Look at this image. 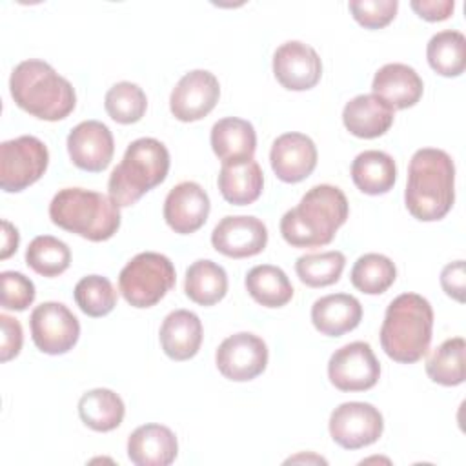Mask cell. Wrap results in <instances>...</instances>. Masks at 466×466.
<instances>
[{"label":"cell","instance_id":"obj_1","mask_svg":"<svg viewBox=\"0 0 466 466\" xmlns=\"http://www.w3.org/2000/svg\"><path fill=\"white\" fill-rule=\"evenodd\" d=\"M455 200V166L451 157L437 147L417 149L410 160L404 202L422 222L441 220Z\"/></svg>","mask_w":466,"mask_h":466},{"label":"cell","instance_id":"obj_2","mask_svg":"<svg viewBox=\"0 0 466 466\" xmlns=\"http://www.w3.org/2000/svg\"><path fill=\"white\" fill-rule=\"evenodd\" d=\"M348 198L329 184L313 186L280 218V233L293 248H317L333 240L337 229L348 218Z\"/></svg>","mask_w":466,"mask_h":466},{"label":"cell","instance_id":"obj_3","mask_svg":"<svg viewBox=\"0 0 466 466\" xmlns=\"http://www.w3.org/2000/svg\"><path fill=\"white\" fill-rule=\"evenodd\" d=\"M9 91L18 107L29 115L56 122L66 118L76 104L71 82L44 60L20 62L9 78Z\"/></svg>","mask_w":466,"mask_h":466},{"label":"cell","instance_id":"obj_4","mask_svg":"<svg viewBox=\"0 0 466 466\" xmlns=\"http://www.w3.org/2000/svg\"><path fill=\"white\" fill-rule=\"evenodd\" d=\"M431 331V304L417 293H402L386 309L380 326V346L395 362L413 364L428 353Z\"/></svg>","mask_w":466,"mask_h":466},{"label":"cell","instance_id":"obj_5","mask_svg":"<svg viewBox=\"0 0 466 466\" xmlns=\"http://www.w3.org/2000/svg\"><path fill=\"white\" fill-rule=\"evenodd\" d=\"M49 218L66 231L102 242L118 231L120 206L109 195L98 191L64 187L49 204Z\"/></svg>","mask_w":466,"mask_h":466},{"label":"cell","instance_id":"obj_6","mask_svg":"<svg viewBox=\"0 0 466 466\" xmlns=\"http://www.w3.org/2000/svg\"><path fill=\"white\" fill-rule=\"evenodd\" d=\"M169 171L167 147L151 137L133 140L107 180L109 197L120 206H133L140 197L162 184Z\"/></svg>","mask_w":466,"mask_h":466},{"label":"cell","instance_id":"obj_7","mask_svg":"<svg viewBox=\"0 0 466 466\" xmlns=\"http://www.w3.org/2000/svg\"><path fill=\"white\" fill-rule=\"evenodd\" d=\"M173 262L155 251L135 255L118 275V289L133 308H151L175 286Z\"/></svg>","mask_w":466,"mask_h":466},{"label":"cell","instance_id":"obj_8","mask_svg":"<svg viewBox=\"0 0 466 466\" xmlns=\"http://www.w3.org/2000/svg\"><path fill=\"white\" fill-rule=\"evenodd\" d=\"M49 151L46 144L22 135L0 144V186L7 193H18L35 184L47 169Z\"/></svg>","mask_w":466,"mask_h":466},{"label":"cell","instance_id":"obj_9","mask_svg":"<svg viewBox=\"0 0 466 466\" xmlns=\"http://www.w3.org/2000/svg\"><path fill=\"white\" fill-rule=\"evenodd\" d=\"M382 413L370 402H342L329 415V435L344 450H359L379 441Z\"/></svg>","mask_w":466,"mask_h":466},{"label":"cell","instance_id":"obj_10","mask_svg":"<svg viewBox=\"0 0 466 466\" xmlns=\"http://www.w3.org/2000/svg\"><path fill=\"white\" fill-rule=\"evenodd\" d=\"M35 346L47 355H62L73 350L80 335L78 319L62 302H42L29 317Z\"/></svg>","mask_w":466,"mask_h":466},{"label":"cell","instance_id":"obj_11","mask_svg":"<svg viewBox=\"0 0 466 466\" xmlns=\"http://www.w3.org/2000/svg\"><path fill=\"white\" fill-rule=\"evenodd\" d=\"M328 377L340 391H364L377 384L380 364L368 342L355 340L329 357Z\"/></svg>","mask_w":466,"mask_h":466},{"label":"cell","instance_id":"obj_12","mask_svg":"<svg viewBox=\"0 0 466 466\" xmlns=\"http://www.w3.org/2000/svg\"><path fill=\"white\" fill-rule=\"evenodd\" d=\"M218 371L235 382H246L258 377L268 364L266 342L248 331L224 339L215 353Z\"/></svg>","mask_w":466,"mask_h":466},{"label":"cell","instance_id":"obj_13","mask_svg":"<svg viewBox=\"0 0 466 466\" xmlns=\"http://www.w3.org/2000/svg\"><path fill=\"white\" fill-rule=\"evenodd\" d=\"M218 96L220 86L217 76L206 69H193L173 87L169 109L180 122H195L213 111Z\"/></svg>","mask_w":466,"mask_h":466},{"label":"cell","instance_id":"obj_14","mask_svg":"<svg viewBox=\"0 0 466 466\" xmlns=\"http://www.w3.org/2000/svg\"><path fill=\"white\" fill-rule=\"evenodd\" d=\"M273 73L279 84L289 91H306L319 84L322 62L317 51L299 40L284 42L273 55Z\"/></svg>","mask_w":466,"mask_h":466},{"label":"cell","instance_id":"obj_15","mask_svg":"<svg viewBox=\"0 0 466 466\" xmlns=\"http://www.w3.org/2000/svg\"><path fill=\"white\" fill-rule=\"evenodd\" d=\"M213 248L231 258L258 255L268 244L264 222L251 215H228L211 233Z\"/></svg>","mask_w":466,"mask_h":466},{"label":"cell","instance_id":"obj_16","mask_svg":"<svg viewBox=\"0 0 466 466\" xmlns=\"http://www.w3.org/2000/svg\"><path fill=\"white\" fill-rule=\"evenodd\" d=\"M67 153L71 162L91 173L104 171L115 153L109 127L98 120H84L67 135Z\"/></svg>","mask_w":466,"mask_h":466},{"label":"cell","instance_id":"obj_17","mask_svg":"<svg viewBox=\"0 0 466 466\" xmlns=\"http://www.w3.org/2000/svg\"><path fill=\"white\" fill-rule=\"evenodd\" d=\"M209 208V197L204 187L193 180H184L167 193L164 218L175 233L189 235L206 224Z\"/></svg>","mask_w":466,"mask_h":466},{"label":"cell","instance_id":"obj_18","mask_svg":"<svg viewBox=\"0 0 466 466\" xmlns=\"http://www.w3.org/2000/svg\"><path fill=\"white\" fill-rule=\"evenodd\" d=\"M271 169L288 184L308 178L317 166V146L304 133H284L275 138L269 151Z\"/></svg>","mask_w":466,"mask_h":466},{"label":"cell","instance_id":"obj_19","mask_svg":"<svg viewBox=\"0 0 466 466\" xmlns=\"http://www.w3.org/2000/svg\"><path fill=\"white\" fill-rule=\"evenodd\" d=\"M373 95L382 98L393 111L415 106L422 96V78L419 73L406 64H386L382 66L371 82Z\"/></svg>","mask_w":466,"mask_h":466},{"label":"cell","instance_id":"obj_20","mask_svg":"<svg viewBox=\"0 0 466 466\" xmlns=\"http://www.w3.org/2000/svg\"><path fill=\"white\" fill-rule=\"evenodd\" d=\"M175 433L162 424L138 426L127 439V457L137 466H167L177 459Z\"/></svg>","mask_w":466,"mask_h":466},{"label":"cell","instance_id":"obj_21","mask_svg":"<svg viewBox=\"0 0 466 466\" xmlns=\"http://www.w3.org/2000/svg\"><path fill=\"white\" fill-rule=\"evenodd\" d=\"M362 306L350 293L320 297L311 306V322L317 331L328 337H340L360 324Z\"/></svg>","mask_w":466,"mask_h":466},{"label":"cell","instance_id":"obj_22","mask_svg":"<svg viewBox=\"0 0 466 466\" xmlns=\"http://www.w3.org/2000/svg\"><path fill=\"white\" fill-rule=\"evenodd\" d=\"M393 109L377 95H357L342 109L346 129L359 138H377L393 124Z\"/></svg>","mask_w":466,"mask_h":466},{"label":"cell","instance_id":"obj_23","mask_svg":"<svg viewBox=\"0 0 466 466\" xmlns=\"http://www.w3.org/2000/svg\"><path fill=\"white\" fill-rule=\"evenodd\" d=\"M202 344V322L189 309L171 311L160 326V346L173 360L193 359Z\"/></svg>","mask_w":466,"mask_h":466},{"label":"cell","instance_id":"obj_24","mask_svg":"<svg viewBox=\"0 0 466 466\" xmlns=\"http://www.w3.org/2000/svg\"><path fill=\"white\" fill-rule=\"evenodd\" d=\"M264 186V175L257 160H237L222 162L218 173V189L229 204L248 206L255 202Z\"/></svg>","mask_w":466,"mask_h":466},{"label":"cell","instance_id":"obj_25","mask_svg":"<svg viewBox=\"0 0 466 466\" xmlns=\"http://www.w3.org/2000/svg\"><path fill=\"white\" fill-rule=\"evenodd\" d=\"M211 147L222 162L253 158L257 147L255 127L244 118H220L211 127Z\"/></svg>","mask_w":466,"mask_h":466},{"label":"cell","instance_id":"obj_26","mask_svg":"<svg viewBox=\"0 0 466 466\" xmlns=\"http://www.w3.org/2000/svg\"><path fill=\"white\" fill-rule=\"evenodd\" d=\"M353 184L366 195H384L397 180L395 160L379 149H368L351 162Z\"/></svg>","mask_w":466,"mask_h":466},{"label":"cell","instance_id":"obj_27","mask_svg":"<svg viewBox=\"0 0 466 466\" xmlns=\"http://www.w3.org/2000/svg\"><path fill=\"white\" fill-rule=\"evenodd\" d=\"M126 413L124 400L107 388L86 391L78 400V415L82 422L95 431H111L122 424Z\"/></svg>","mask_w":466,"mask_h":466},{"label":"cell","instance_id":"obj_28","mask_svg":"<svg viewBox=\"0 0 466 466\" xmlns=\"http://www.w3.org/2000/svg\"><path fill=\"white\" fill-rule=\"evenodd\" d=\"M184 291L193 302L200 306H213L228 293V275L224 268L213 260H195L186 269Z\"/></svg>","mask_w":466,"mask_h":466},{"label":"cell","instance_id":"obj_29","mask_svg":"<svg viewBox=\"0 0 466 466\" xmlns=\"http://www.w3.org/2000/svg\"><path fill=\"white\" fill-rule=\"evenodd\" d=\"M246 289L255 302L266 308H282L293 297V286L288 275L271 264H260L248 271Z\"/></svg>","mask_w":466,"mask_h":466},{"label":"cell","instance_id":"obj_30","mask_svg":"<svg viewBox=\"0 0 466 466\" xmlns=\"http://www.w3.org/2000/svg\"><path fill=\"white\" fill-rule=\"evenodd\" d=\"M430 67L442 76H459L466 67V38L461 31L435 33L426 47Z\"/></svg>","mask_w":466,"mask_h":466},{"label":"cell","instance_id":"obj_31","mask_svg":"<svg viewBox=\"0 0 466 466\" xmlns=\"http://www.w3.org/2000/svg\"><path fill=\"white\" fill-rule=\"evenodd\" d=\"M350 279L359 291L366 295H380L395 282L397 268L386 255L366 253L355 260Z\"/></svg>","mask_w":466,"mask_h":466},{"label":"cell","instance_id":"obj_32","mask_svg":"<svg viewBox=\"0 0 466 466\" xmlns=\"http://www.w3.org/2000/svg\"><path fill=\"white\" fill-rule=\"evenodd\" d=\"M464 350L462 337L444 340L426 360L428 377L441 386H459L464 382Z\"/></svg>","mask_w":466,"mask_h":466},{"label":"cell","instance_id":"obj_33","mask_svg":"<svg viewBox=\"0 0 466 466\" xmlns=\"http://www.w3.org/2000/svg\"><path fill=\"white\" fill-rule=\"evenodd\" d=\"M25 262L42 277H58L71 264V249L56 237L38 235L25 249Z\"/></svg>","mask_w":466,"mask_h":466},{"label":"cell","instance_id":"obj_34","mask_svg":"<svg viewBox=\"0 0 466 466\" xmlns=\"http://www.w3.org/2000/svg\"><path fill=\"white\" fill-rule=\"evenodd\" d=\"M346 257L333 249L324 253H308L297 258L295 271L299 279L309 288H324L335 284L344 269Z\"/></svg>","mask_w":466,"mask_h":466},{"label":"cell","instance_id":"obj_35","mask_svg":"<svg viewBox=\"0 0 466 466\" xmlns=\"http://www.w3.org/2000/svg\"><path fill=\"white\" fill-rule=\"evenodd\" d=\"M104 106L107 115L118 124L138 122L147 107L146 93L133 82H116L106 93Z\"/></svg>","mask_w":466,"mask_h":466},{"label":"cell","instance_id":"obj_36","mask_svg":"<svg viewBox=\"0 0 466 466\" xmlns=\"http://www.w3.org/2000/svg\"><path fill=\"white\" fill-rule=\"evenodd\" d=\"M75 302L89 317H104L116 306V291L109 279L87 275L75 286Z\"/></svg>","mask_w":466,"mask_h":466},{"label":"cell","instance_id":"obj_37","mask_svg":"<svg viewBox=\"0 0 466 466\" xmlns=\"http://www.w3.org/2000/svg\"><path fill=\"white\" fill-rule=\"evenodd\" d=\"M2 308L24 311L35 300V284L20 271H2Z\"/></svg>","mask_w":466,"mask_h":466},{"label":"cell","instance_id":"obj_38","mask_svg":"<svg viewBox=\"0 0 466 466\" xmlns=\"http://www.w3.org/2000/svg\"><path fill=\"white\" fill-rule=\"evenodd\" d=\"M353 18L368 27V29H380L388 25L399 9L397 0H351L348 4Z\"/></svg>","mask_w":466,"mask_h":466},{"label":"cell","instance_id":"obj_39","mask_svg":"<svg viewBox=\"0 0 466 466\" xmlns=\"http://www.w3.org/2000/svg\"><path fill=\"white\" fill-rule=\"evenodd\" d=\"M0 326H2V337H0V360L7 362L11 359H15L20 350H22V342H24V335H22V326L16 319L2 313L0 315Z\"/></svg>","mask_w":466,"mask_h":466},{"label":"cell","instance_id":"obj_40","mask_svg":"<svg viewBox=\"0 0 466 466\" xmlns=\"http://www.w3.org/2000/svg\"><path fill=\"white\" fill-rule=\"evenodd\" d=\"M441 286L448 297L455 299L457 302H464V289H466L464 260H455L444 266V269L441 271Z\"/></svg>","mask_w":466,"mask_h":466},{"label":"cell","instance_id":"obj_41","mask_svg":"<svg viewBox=\"0 0 466 466\" xmlns=\"http://www.w3.org/2000/svg\"><path fill=\"white\" fill-rule=\"evenodd\" d=\"M411 9L428 22H439L450 18L453 13V0H411Z\"/></svg>","mask_w":466,"mask_h":466},{"label":"cell","instance_id":"obj_42","mask_svg":"<svg viewBox=\"0 0 466 466\" xmlns=\"http://www.w3.org/2000/svg\"><path fill=\"white\" fill-rule=\"evenodd\" d=\"M2 253H0V258L5 260L9 258L16 248H18V242H20V235H18V229L9 222V220H2Z\"/></svg>","mask_w":466,"mask_h":466}]
</instances>
